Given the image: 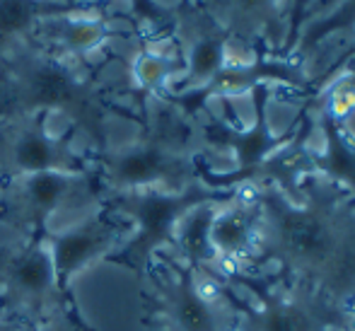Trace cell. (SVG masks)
I'll return each mask as SVG.
<instances>
[{
    "label": "cell",
    "mask_w": 355,
    "mask_h": 331,
    "mask_svg": "<svg viewBox=\"0 0 355 331\" xmlns=\"http://www.w3.org/2000/svg\"><path fill=\"white\" fill-rule=\"evenodd\" d=\"M184 68V63H179L174 56H167L162 51H153V49H145L133 58V83L138 90L148 94H157L172 83V78Z\"/></svg>",
    "instance_id": "9a60e30c"
},
{
    "label": "cell",
    "mask_w": 355,
    "mask_h": 331,
    "mask_svg": "<svg viewBox=\"0 0 355 331\" xmlns=\"http://www.w3.org/2000/svg\"><path fill=\"white\" fill-rule=\"evenodd\" d=\"M278 0H227L230 17L239 29H261L276 15Z\"/></svg>",
    "instance_id": "2e32d148"
},
{
    "label": "cell",
    "mask_w": 355,
    "mask_h": 331,
    "mask_svg": "<svg viewBox=\"0 0 355 331\" xmlns=\"http://www.w3.org/2000/svg\"><path fill=\"white\" fill-rule=\"evenodd\" d=\"M37 32L44 34L49 51L58 53V56L68 58V61L92 56L94 51H99L114 37V29L109 27L107 19L89 17L87 12L51 17L39 24Z\"/></svg>",
    "instance_id": "30bf717a"
},
{
    "label": "cell",
    "mask_w": 355,
    "mask_h": 331,
    "mask_svg": "<svg viewBox=\"0 0 355 331\" xmlns=\"http://www.w3.org/2000/svg\"><path fill=\"white\" fill-rule=\"evenodd\" d=\"M201 203H208V194L191 187L107 194L102 208L131 225V235L107 259V264L145 275L155 262V254L164 247H174V235L184 215Z\"/></svg>",
    "instance_id": "3957f363"
},
{
    "label": "cell",
    "mask_w": 355,
    "mask_h": 331,
    "mask_svg": "<svg viewBox=\"0 0 355 331\" xmlns=\"http://www.w3.org/2000/svg\"><path fill=\"white\" fill-rule=\"evenodd\" d=\"M0 124L24 117H63L99 148H107L104 97L94 80L53 51L27 49L3 63Z\"/></svg>",
    "instance_id": "6da1fadb"
},
{
    "label": "cell",
    "mask_w": 355,
    "mask_h": 331,
    "mask_svg": "<svg viewBox=\"0 0 355 331\" xmlns=\"http://www.w3.org/2000/svg\"><path fill=\"white\" fill-rule=\"evenodd\" d=\"M131 235V225L104 208L78 218L68 225L51 230L44 237L53 266H56L58 285L66 295H71L73 280L89 266L107 262Z\"/></svg>",
    "instance_id": "52a82bcc"
},
{
    "label": "cell",
    "mask_w": 355,
    "mask_h": 331,
    "mask_svg": "<svg viewBox=\"0 0 355 331\" xmlns=\"http://www.w3.org/2000/svg\"><path fill=\"white\" fill-rule=\"evenodd\" d=\"M71 307L44 239L0 247V319L29 324Z\"/></svg>",
    "instance_id": "277c9868"
},
{
    "label": "cell",
    "mask_w": 355,
    "mask_h": 331,
    "mask_svg": "<svg viewBox=\"0 0 355 331\" xmlns=\"http://www.w3.org/2000/svg\"><path fill=\"white\" fill-rule=\"evenodd\" d=\"M338 225L314 208H288L278 220V244L283 257L295 266L322 269L338 252Z\"/></svg>",
    "instance_id": "9c48e42d"
},
{
    "label": "cell",
    "mask_w": 355,
    "mask_h": 331,
    "mask_svg": "<svg viewBox=\"0 0 355 331\" xmlns=\"http://www.w3.org/2000/svg\"><path fill=\"white\" fill-rule=\"evenodd\" d=\"M22 324L17 322H10V319H0V331H19Z\"/></svg>",
    "instance_id": "d6986e66"
},
{
    "label": "cell",
    "mask_w": 355,
    "mask_h": 331,
    "mask_svg": "<svg viewBox=\"0 0 355 331\" xmlns=\"http://www.w3.org/2000/svg\"><path fill=\"white\" fill-rule=\"evenodd\" d=\"M19 331H92V329L78 317L75 307H71V309H63V312L53 314V317L22 324Z\"/></svg>",
    "instance_id": "e0dca14e"
},
{
    "label": "cell",
    "mask_w": 355,
    "mask_h": 331,
    "mask_svg": "<svg viewBox=\"0 0 355 331\" xmlns=\"http://www.w3.org/2000/svg\"><path fill=\"white\" fill-rule=\"evenodd\" d=\"M107 196L97 172H37L5 179L0 189V223L24 239H44L58 218L73 223L102 208Z\"/></svg>",
    "instance_id": "7a4b0ae2"
},
{
    "label": "cell",
    "mask_w": 355,
    "mask_h": 331,
    "mask_svg": "<svg viewBox=\"0 0 355 331\" xmlns=\"http://www.w3.org/2000/svg\"><path fill=\"white\" fill-rule=\"evenodd\" d=\"M227 39L223 34L203 32L191 42L184 58V87L201 90L213 85L227 70Z\"/></svg>",
    "instance_id": "4fadbf2b"
},
{
    "label": "cell",
    "mask_w": 355,
    "mask_h": 331,
    "mask_svg": "<svg viewBox=\"0 0 355 331\" xmlns=\"http://www.w3.org/2000/svg\"><path fill=\"white\" fill-rule=\"evenodd\" d=\"M78 12L85 10L56 0H0V53H8L15 42L37 32L46 19Z\"/></svg>",
    "instance_id": "7c38bea8"
},
{
    "label": "cell",
    "mask_w": 355,
    "mask_h": 331,
    "mask_svg": "<svg viewBox=\"0 0 355 331\" xmlns=\"http://www.w3.org/2000/svg\"><path fill=\"white\" fill-rule=\"evenodd\" d=\"M208 244L215 262H239L259 244V218L249 205H215L208 225Z\"/></svg>",
    "instance_id": "8fae6325"
},
{
    "label": "cell",
    "mask_w": 355,
    "mask_h": 331,
    "mask_svg": "<svg viewBox=\"0 0 355 331\" xmlns=\"http://www.w3.org/2000/svg\"><path fill=\"white\" fill-rule=\"evenodd\" d=\"M157 314L169 331H225L218 312L220 288L191 266H177L155 280Z\"/></svg>",
    "instance_id": "ba28073f"
},
{
    "label": "cell",
    "mask_w": 355,
    "mask_h": 331,
    "mask_svg": "<svg viewBox=\"0 0 355 331\" xmlns=\"http://www.w3.org/2000/svg\"><path fill=\"white\" fill-rule=\"evenodd\" d=\"M191 162L182 140L164 128L136 138L114 150H102L94 162L107 194L143 192V189H184Z\"/></svg>",
    "instance_id": "5b68a950"
},
{
    "label": "cell",
    "mask_w": 355,
    "mask_h": 331,
    "mask_svg": "<svg viewBox=\"0 0 355 331\" xmlns=\"http://www.w3.org/2000/svg\"><path fill=\"white\" fill-rule=\"evenodd\" d=\"M128 3H131L133 12L138 17L148 19V22H162L167 17V10L162 5H157V0H128Z\"/></svg>",
    "instance_id": "ac0fdd59"
},
{
    "label": "cell",
    "mask_w": 355,
    "mask_h": 331,
    "mask_svg": "<svg viewBox=\"0 0 355 331\" xmlns=\"http://www.w3.org/2000/svg\"><path fill=\"white\" fill-rule=\"evenodd\" d=\"M92 164L75 150L71 135L53 133L46 117L0 124V182L37 172H87Z\"/></svg>",
    "instance_id": "8992f818"
},
{
    "label": "cell",
    "mask_w": 355,
    "mask_h": 331,
    "mask_svg": "<svg viewBox=\"0 0 355 331\" xmlns=\"http://www.w3.org/2000/svg\"><path fill=\"white\" fill-rule=\"evenodd\" d=\"M317 314L302 298H268L254 317V331H317Z\"/></svg>",
    "instance_id": "5bb4252c"
}]
</instances>
